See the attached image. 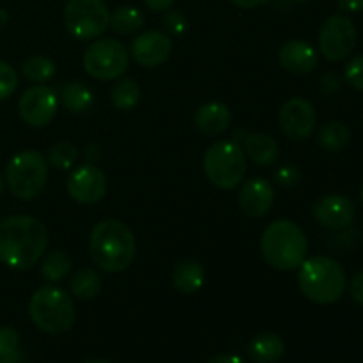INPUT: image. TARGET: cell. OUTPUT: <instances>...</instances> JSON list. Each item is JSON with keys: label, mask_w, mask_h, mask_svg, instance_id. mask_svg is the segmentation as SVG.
Returning a JSON list of instances; mask_svg holds the SVG:
<instances>
[{"label": "cell", "mask_w": 363, "mask_h": 363, "mask_svg": "<svg viewBox=\"0 0 363 363\" xmlns=\"http://www.w3.org/2000/svg\"><path fill=\"white\" fill-rule=\"evenodd\" d=\"M60 99L71 113H84L94 103V94L87 85L80 84V82H71V84L64 85L60 91Z\"/></svg>", "instance_id": "cell-22"}, {"label": "cell", "mask_w": 363, "mask_h": 363, "mask_svg": "<svg viewBox=\"0 0 363 363\" xmlns=\"http://www.w3.org/2000/svg\"><path fill=\"white\" fill-rule=\"evenodd\" d=\"M206 363H245L243 358L238 354H216V357L209 358Z\"/></svg>", "instance_id": "cell-39"}, {"label": "cell", "mask_w": 363, "mask_h": 363, "mask_svg": "<svg viewBox=\"0 0 363 363\" xmlns=\"http://www.w3.org/2000/svg\"><path fill=\"white\" fill-rule=\"evenodd\" d=\"M243 151L259 167L273 165L280 156V147L275 138L264 133L247 135L243 142Z\"/></svg>", "instance_id": "cell-19"}, {"label": "cell", "mask_w": 363, "mask_h": 363, "mask_svg": "<svg viewBox=\"0 0 363 363\" xmlns=\"http://www.w3.org/2000/svg\"><path fill=\"white\" fill-rule=\"evenodd\" d=\"M163 23H165L167 30L172 32V34L176 35L183 34V32L186 30V20H184L183 14L177 13V11H169V13L165 14V18H163Z\"/></svg>", "instance_id": "cell-34"}, {"label": "cell", "mask_w": 363, "mask_h": 363, "mask_svg": "<svg viewBox=\"0 0 363 363\" xmlns=\"http://www.w3.org/2000/svg\"><path fill=\"white\" fill-rule=\"evenodd\" d=\"M130 64L126 46L117 39H98L84 53V67L89 77L96 80H117L124 74Z\"/></svg>", "instance_id": "cell-9"}, {"label": "cell", "mask_w": 363, "mask_h": 363, "mask_svg": "<svg viewBox=\"0 0 363 363\" xmlns=\"http://www.w3.org/2000/svg\"><path fill=\"white\" fill-rule=\"evenodd\" d=\"M282 354L284 340L277 333H259L248 344V357L255 363H275L282 358Z\"/></svg>", "instance_id": "cell-20"}, {"label": "cell", "mask_w": 363, "mask_h": 363, "mask_svg": "<svg viewBox=\"0 0 363 363\" xmlns=\"http://www.w3.org/2000/svg\"><path fill=\"white\" fill-rule=\"evenodd\" d=\"M337 6L346 13H360L363 11V0H337Z\"/></svg>", "instance_id": "cell-37"}, {"label": "cell", "mask_w": 363, "mask_h": 363, "mask_svg": "<svg viewBox=\"0 0 363 363\" xmlns=\"http://www.w3.org/2000/svg\"><path fill=\"white\" fill-rule=\"evenodd\" d=\"M172 52V41L160 30L142 32L131 43V57L142 67H158L165 62Z\"/></svg>", "instance_id": "cell-15"}, {"label": "cell", "mask_w": 363, "mask_h": 363, "mask_svg": "<svg viewBox=\"0 0 363 363\" xmlns=\"http://www.w3.org/2000/svg\"><path fill=\"white\" fill-rule=\"evenodd\" d=\"M28 314L32 323L48 335H62L77 319L69 294L57 286L39 287L30 298Z\"/></svg>", "instance_id": "cell-5"}, {"label": "cell", "mask_w": 363, "mask_h": 363, "mask_svg": "<svg viewBox=\"0 0 363 363\" xmlns=\"http://www.w3.org/2000/svg\"><path fill=\"white\" fill-rule=\"evenodd\" d=\"M351 140L350 128L339 121L326 123L318 133V144L326 151H340L346 147Z\"/></svg>", "instance_id": "cell-25"}, {"label": "cell", "mask_w": 363, "mask_h": 363, "mask_svg": "<svg viewBox=\"0 0 363 363\" xmlns=\"http://www.w3.org/2000/svg\"><path fill=\"white\" fill-rule=\"evenodd\" d=\"M7 20H9V16H7V13H6V11H4L2 7H0V28H4V27H6Z\"/></svg>", "instance_id": "cell-42"}, {"label": "cell", "mask_w": 363, "mask_h": 363, "mask_svg": "<svg viewBox=\"0 0 363 363\" xmlns=\"http://www.w3.org/2000/svg\"><path fill=\"white\" fill-rule=\"evenodd\" d=\"M110 99L117 110H133L140 101V87L133 78H119L110 91Z\"/></svg>", "instance_id": "cell-24"}, {"label": "cell", "mask_w": 363, "mask_h": 363, "mask_svg": "<svg viewBox=\"0 0 363 363\" xmlns=\"http://www.w3.org/2000/svg\"><path fill=\"white\" fill-rule=\"evenodd\" d=\"M2 191H4V179L2 176H0V195H2Z\"/></svg>", "instance_id": "cell-44"}, {"label": "cell", "mask_w": 363, "mask_h": 363, "mask_svg": "<svg viewBox=\"0 0 363 363\" xmlns=\"http://www.w3.org/2000/svg\"><path fill=\"white\" fill-rule=\"evenodd\" d=\"M6 181L14 197L20 201H32L45 190L48 181V162L34 149L18 152L7 163Z\"/></svg>", "instance_id": "cell-6"}, {"label": "cell", "mask_w": 363, "mask_h": 363, "mask_svg": "<svg viewBox=\"0 0 363 363\" xmlns=\"http://www.w3.org/2000/svg\"><path fill=\"white\" fill-rule=\"evenodd\" d=\"M301 294L318 305H332L346 291V272L335 259L326 255L305 259L298 268Z\"/></svg>", "instance_id": "cell-4"}, {"label": "cell", "mask_w": 363, "mask_h": 363, "mask_svg": "<svg viewBox=\"0 0 363 363\" xmlns=\"http://www.w3.org/2000/svg\"><path fill=\"white\" fill-rule=\"evenodd\" d=\"M300 177H301L300 170H298L294 165H284L275 172L277 183H279L280 186H286V188L296 186Z\"/></svg>", "instance_id": "cell-33"}, {"label": "cell", "mask_w": 363, "mask_h": 363, "mask_svg": "<svg viewBox=\"0 0 363 363\" xmlns=\"http://www.w3.org/2000/svg\"><path fill=\"white\" fill-rule=\"evenodd\" d=\"M354 213H357L354 202L339 194L325 195L312 206L315 222L326 229H346L350 223H353Z\"/></svg>", "instance_id": "cell-14"}, {"label": "cell", "mask_w": 363, "mask_h": 363, "mask_svg": "<svg viewBox=\"0 0 363 363\" xmlns=\"http://www.w3.org/2000/svg\"><path fill=\"white\" fill-rule=\"evenodd\" d=\"M144 14L137 9V7L124 6L117 7L112 14H110V27L117 32V34H133L138 28L144 27Z\"/></svg>", "instance_id": "cell-26"}, {"label": "cell", "mask_w": 363, "mask_h": 363, "mask_svg": "<svg viewBox=\"0 0 363 363\" xmlns=\"http://www.w3.org/2000/svg\"><path fill=\"white\" fill-rule=\"evenodd\" d=\"M296 2H308V0H296Z\"/></svg>", "instance_id": "cell-46"}, {"label": "cell", "mask_w": 363, "mask_h": 363, "mask_svg": "<svg viewBox=\"0 0 363 363\" xmlns=\"http://www.w3.org/2000/svg\"><path fill=\"white\" fill-rule=\"evenodd\" d=\"M71 272V259L62 250L50 252L41 262V277L50 284L62 282Z\"/></svg>", "instance_id": "cell-27"}, {"label": "cell", "mask_w": 363, "mask_h": 363, "mask_svg": "<svg viewBox=\"0 0 363 363\" xmlns=\"http://www.w3.org/2000/svg\"><path fill=\"white\" fill-rule=\"evenodd\" d=\"M360 197H362V202H363V186H362V191H360Z\"/></svg>", "instance_id": "cell-45"}, {"label": "cell", "mask_w": 363, "mask_h": 363, "mask_svg": "<svg viewBox=\"0 0 363 363\" xmlns=\"http://www.w3.org/2000/svg\"><path fill=\"white\" fill-rule=\"evenodd\" d=\"M108 191L105 172L92 163L77 167L67 177V194L78 204L91 206L101 201Z\"/></svg>", "instance_id": "cell-12"}, {"label": "cell", "mask_w": 363, "mask_h": 363, "mask_svg": "<svg viewBox=\"0 0 363 363\" xmlns=\"http://www.w3.org/2000/svg\"><path fill=\"white\" fill-rule=\"evenodd\" d=\"M85 363H108V362L101 360V358H91V360H87Z\"/></svg>", "instance_id": "cell-43"}, {"label": "cell", "mask_w": 363, "mask_h": 363, "mask_svg": "<svg viewBox=\"0 0 363 363\" xmlns=\"http://www.w3.org/2000/svg\"><path fill=\"white\" fill-rule=\"evenodd\" d=\"M78 160L77 145L67 140H60L48 151V163L59 170H69Z\"/></svg>", "instance_id": "cell-29"}, {"label": "cell", "mask_w": 363, "mask_h": 363, "mask_svg": "<svg viewBox=\"0 0 363 363\" xmlns=\"http://www.w3.org/2000/svg\"><path fill=\"white\" fill-rule=\"evenodd\" d=\"M48 247V230L34 216L16 215L0 222V262L25 272L39 262Z\"/></svg>", "instance_id": "cell-1"}, {"label": "cell", "mask_w": 363, "mask_h": 363, "mask_svg": "<svg viewBox=\"0 0 363 363\" xmlns=\"http://www.w3.org/2000/svg\"><path fill=\"white\" fill-rule=\"evenodd\" d=\"M340 87H342V82H340L339 74L326 73L321 78V91L326 94H335L337 91H340Z\"/></svg>", "instance_id": "cell-35"}, {"label": "cell", "mask_w": 363, "mask_h": 363, "mask_svg": "<svg viewBox=\"0 0 363 363\" xmlns=\"http://www.w3.org/2000/svg\"><path fill=\"white\" fill-rule=\"evenodd\" d=\"M59 108V96L48 85H34L21 94L18 112L25 124L32 128H45L55 117Z\"/></svg>", "instance_id": "cell-11"}, {"label": "cell", "mask_w": 363, "mask_h": 363, "mask_svg": "<svg viewBox=\"0 0 363 363\" xmlns=\"http://www.w3.org/2000/svg\"><path fill=\"white\" fill-rule=\"evenodd\" d=\"M20 351V335L14 328H0V360Z\"/></svg>", "instance_id": "cell-31"}, {"label": "cell", "mask_w": 363, "mask_h": 363, "mask_svg": "<svg viewBox=\"0 0 363 363\" xmlns=\"http://www.w3.org/2000/svg\"><path fill=\"white\" fill-rule=\"evenodd\" d=\"M206 280V269L197 261H183L174 268L172 284L181 294H195Z\"/></svg>", "instance_id": "cell-21"}, {"label": "cell", "mask_w": 363, "mask_h": 363, "mask_svg": "<svg viewBox=\"0 0 363 363\" xmlns=\"http://www.w3.org/2000/svg\"><path fill=\"white\" fill-rule=\"evenodd\" d=\"M280 130L287 138L303 142L312 135L315 128V110L311 101L303 98H291L284 103L279 116Z\"/></svg>", "instance_id": "cell-13"}, {"label": "cell", "mask_w": 363, "mask_h": 363, "mask_svg": "<svg viewBox=\"0 0 363 363\" xmlns=\"http://www.w3.org/2000/svg\"><path fill=\"white\" fill-rule=\"evenodd\" d=\"M264 261L280 272H293L307 259L308 240L303 229L293 220H275L261 236Z\"/></svg>", "instance_id": "cell-3"}, {"label": "cell", "mask_w": 363, "mask_h": 363, "mask_svg": "<svg viewBox=\"0 0 363 363\" xmlns=\"http://www.w3.org/2000/svg\"><path fill=\"white\" fill-rule=\"evenodd\" d=\"M174 2H176V0H144V4L149 7V9L158 11V13L160 11L170 9V6H172Z\"/></svg>", "instance_id": "cell-38"}, {"label": "cell", "mask_w": 363, "mask_h": 363, "mask_svg": "<svg viewBox=\"0 0 363 363\" xmlns=\"http://www.w3.org/2000/svg\"><path fill=\"white\" fill-rule=\"evenodd\" d=\"M18 89V73L9 62L0 60V101L13 96Z\"/></svg>", "instance_id": "cell-30"}, {"label": "cell", "mask_w": 363, "mask_h": 363, "mask_svg": "<svg viewBox=\"0 0 363 363\" xmlns=\"http://www.w3.org/2000/svg\"><path fill=\"white\" fill-rule=\"evenodd\" d=\"M280 66L293 74H308L319 62L318 52L303 39H291L279 52Z\"/></svg>", "instance_id": "cell-17"}, {"label": "cell", "mask_w": 363, "mask_h": 363, "mask_svg": "<svg viewBox=\"0 0 363 363\" xmlns=\"http://www.w3.org/2000/svg\"><path fill=\"white\" fill-rule=\"evenodd\" d=\"M101 289V277L92 268H82L71 277L69 291L78 300H92Z\"/></svg>", "instance_id": "cell-23"}, {"label": "cell", "mask_w": 363, "mask_h": 363, "mask_svg": "<svg viewBox=\"0 0 363 363\" xmlns=\"http://www.w3.org/2000/svg\"><path fill=\"white\" fill-rule=\"evenodd\" d=\"M275 202V190L264 177H252L241 188L238 195V204L241 211L250 218H262L268 215Z\"/></svg>", "instance_id": "cell-16"}, {"label": "cell", "mask_w": 363, "mask_h": 363, "mask_svg": "<svg viewBox=\"0 0 363 363\" xmlns=\"http://www.w3.org/2000/svg\"><path fill=\"white\" fill-rule=\"evenodd\" d=\"M204 172L208 179L222 190H234L247 174V155L234 140L209 145L204 155Z\"/></svg>", "instance_id": "cell-7"}, {"label": "cell", "mask_w": 363, "mask_h": 363, "mask_svg": "<svg viewBox=\"0 0 363 363\" xmlns=\"http://www.w3.org/2000/svg\"><path fill=\"white\" fill-rule=\"evenodd\" d=\"M0 363H27V360H25V357H23V353H21V351H16V353L11 354V357L0 360Z\"/></svg>", "instance_id": "cell-41"}, {"label": "cell", "mask_w": 363, "mask_h": 363, "mask_svg": "<svg viewBox=\"0 0 363 363\" xmlns=\"http://www.w3.org/2000/svg\"><path fill=\"white\" fill-rule=\"evenodd\" d=\"M344 78L351 87L357 89V91H363V55L350 60L346 71H344Z\"/></svg>", "instance_id": "cell-32"}, {"label": "cell", "mask_w": 363, "mask_h": 363, "mask_svg": "<svg viewBox=\"0 0 363 363\" xmlns=\"http://www.w3.org/2000/svg\"><path fill=\"white\" fill-rule=\"evenodd\" d=\"M64 25L78 41H91L110 25V11L105 0H69L64 11Z\"/></svg>", "instance_id": "cell-8"}, {"label": "cell", "mask_w": 363, "mask_h": 363, "mask_svg": "<svg viewBox=\"0 0 363 363\" xmlns=\"http://www.w3.org/2000/svg\"><path fill=\"white\" fill-rule=\"evenodd\" d=\"M350 294L360 307H363V272L357 273L350 284Z\"/></svg>", "instance_id": "cell-36"}, {"label": "cell", "mask_w": 363, "mask_h": 363, "mask_svg": "<svg viewBox=\"0 0 363 363\" xmlns=\"http://www.w3.org/2000/svg\"><path fill=\"white\" fill-rule=\"evenodd\" d=\"M234 6L241 7V9H254V7L264 6V4L272 2V0H230Z\"/></svg>", "instance_id": "cell-40"}, {"label": "cell", "mask_w": 363, "mask_h": 363, "mask_svg": "<svg viewBox=\"0 0 363 363\" xmlns=\"http://www.w3.org/2000/svg\"><path fill=\"white\" fill-rule=\"evenodd\" d=\"M230 123H233V116H230L229 106L218 101L206 103L195 113V128L208 137L222 135L223 131L229 130Z\"/></svg>", "instance_id": "cell-18"}, {"label": "cell", "mask_w": 363, "mask_h": 363, "mask_svg": "<svg viewBox=\"0 0 363 363\" xmlns=\"http://www.w3.org/2000/svg\"><path fill=\"white\" fill-rule=\"evenodd\" d=\"M89 250L94 264L106 273L124 272L133 262L137 241L126 223L103 220L92 229Z\"/></svg>", "instance_id": "cell-2"}, {"label": "cell", "mask_w": 363, "mask_h": 363, "mask_svg": "<svg viewBox=\"0 0 363 363\" xmlns=\"http://www.w3.org/2000/svg\"><path fill=\"white\" fill-rule=\"evenodd\" d=\"M21 73L30 82H48L55 74V62L45 55H32L21 64Z\"/></svg>", "instance_id": "cell-28"}, {"label": "cell", "mask_w": 363, "mask_h": 363, "mask_svg": "<svg viewBox=\"0 0 363 363\" xmlns=\"http://www.w3.org/2000/svg\"><path fill=\"white\" fill-rule=\"evenodd\" d=\"M358 32L353 21L344 14H333L319 30V50L330 62H339L353 53Z\"/></svg>", "instance_id": "cell-10"}]
</instances>
